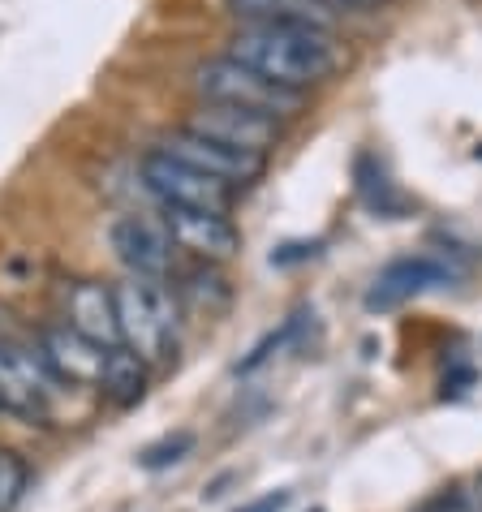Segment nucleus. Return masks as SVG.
Segmentation results:
<instances>
[{"label": "nucleus", "instance_id": "17", "mask_svg": "<svg viewBox=\"0 0 482 512\" xmlns=\"http://www.w3.org/2000/svg\"><path fill=\"white\" fill-rule=\"evenodd\" d=\"M190 448H194V435H190V431H177V435L160 439V444L143 448V457H138V465H143V469H168V465L186 461V457H190Z\"/></svg>", "mask_w": 482, "mask_h": 512}, {"label": "nucleus", "instance_id": "21", "mask_svg": "<svg viewBox=\"0 0 482 512\" xmlns=\"http://www.w3.org/2000/svg\"><path fill=\"white\" fill-rule=\"evenodd\" d=\"M315 5H323V9H366V5H375V0H315Z\"/></svg>", "mask_w": 482, "mask_h": 512}, {"label": "nucleus", "instance_id": "11", "mask_svg": "<svg viewBox=\"0 0 482 512\" xmlns=\"http://www.w3.org/2000/svg\"><path fill=\"white\" fill-rule=\"evenodd\" d=\"M39 358L48 362L56 383H69V388H99L108 349L61 323V327H48V332L39 336Z\"/></svg>", "mask_w": 482, "mask_h": 512}, {"label": "nucleus", "instance_id": "7", "mask_svg": "<svg viewBox=\"0 0 482 512\" xmlns=\"http://www.w3.org/2000/svg\"><path fill=\"white\" fill-rule=\"evenodd\" d=\"M160 151L173 155V160H181V164L198 168V173L224 181V186H233V190L254 186V181L267 173V155H250V151L224 147V142L194 134V130H186V125L173 130V134H164L160 138Z\"/></svg>", "mask_w": 482, "mask_h": 512}, {"label": "nucleus", "instance_id": "20", "mask_svg": "<svg viewBox=\"0 0 482 512\" xmlns=\"http://www.w3.org/2000/svg\"><path fill=\"white\" fill-rule=\"evenodd\" d=\"M289 500H293V491H267V495H259V500L241 504L237 512H285Z\"/></svg>", "mask_w": 482, "mask_h": 512}, {"label": "nucleus", "instance_id": "1", "mask_svg": "<svg viewBox=\"0 0 482 512\" xmlns=\"http://www.w3.org/2000/svg\"><path fill=\"white\" fill-rule=\"evenodd\" d=\"M224 56L302 95L319 82H332L349 65L332 31H306V26H241Z\"/></svg>", "mask_w": 482, "mask_h": 512}, {"label": "nucleus", "instance_id": "16", "mask_svg": "<svg viewBox=\"0 0 482 512\" xmlns=\"http://www.w3.org/2000/svg\"><path fill=\"white\" fill-rule=\"evenodd\" d=\"M26 487H31V469L18 452H5L0 448V512H13L22 504Z\"/></svg>", "mask_w": 482, "mask_h": 512}, {"label": "nucleus", "instance_id": "15", "mask_svg": "<svg viewBox=\"0 0 482 512\" xmlns=\"http://www.w3.org/2000/svg\"><path fill=\"white\" fill-rule=\"evenodd\" d=\"M358 194H362L366 207L379 211V216H388V220H396V216H401V211L409 207L405 194L384 177V168H379L371 155H362V160H358Z\"/></svg>", "mask_w": 482, "mask_h": 512}, {"label": "nucleus", "instance_id": "9", "mask_svg": "<svg viewBox=\"0 0 482 512\" xmlns=\"http://www.w3.org/2000/svg\"><path fill=\"white\" fill-rule=\"evenodd\" d=\"M112 241V254L121 259V267L130 276H143V280H164L173 272V237H168L164 220H151V216H117L108 229Z\"/></svg>", "mask_w": 482, "mask_h": 512}, {"label": "nucleus", "instance_id": "18", "mask_svg": "<svg viewBox=\"0 0 482 512\" xmlns=\"http://www.w3.org/2000/svg\"><path fill=\"white\" fill-rule=\"evenodd\" d=\"M297 327H302V315H293V319H285V327H280V332H272V336H267L263 340V345H254V353H250V358L246 362H241L237 366V371H254V366H263L267 358H272V353L276 349H285L289 345V340L297 336Z\"/></svg>", "mask_w": 482, "mask_h": 512}, {"label": "nucleus", "instance_id": "22", "mask_svg": "<svg viewBox=\"0 0 482 512\" xmlns=\"http://www.w3.org/2000/svg\"><path fill=\"white\" fill-rule=\"evenodd\" d=\"M470 495H474V508L482 512V474H478V482H474V487H470Z\"/></svg>", "mask_w": 482, "mask_h": 512}, {"label": "nucleus", "instance_id": "13", "mask_svg": "<svg viewBox=\"0 0 482 512\" xmlns=\"http://www.w3.org/2000/svg\"><path fill=\"white\" fill-rule=\"evenodd\" d=\"M241 26H306V31H332L336 13L315 0H224Z\"/></svg>", "mask_w": 482, "mask_h": 512}, {"label": "nucleus", "instance_id": "6", "mask_svg": "<svg viewBox=\"0 0 482 512\" xmlns=\"http://www.w3.org/2000/svg\"><path fill=\"white\" fill-rule=\"evenodd\" d=\"M56 375L39 349L22 340H0V409L18 414L26 422H48L56 405Z\"/></svg>", "mask_w": 482, "mask_h": 512}, {"label": "nucleus", "instance_id": "2", "mask_svg": "<svg viewBox=\"0 0 482 512\" xmlns=\"http://www.w3.org/2000/svg\"><path fill=\"white\" fill-rule=\"evenodd\" d=\"M117 293V327L121 345L138 353L147 366H164L177 353V297L164 280L125 276L112 284Z\"/></svg>", "mask_w": 482, "mask_h": 512}, {"label": "nucleus", "instance_id": "19", "mask_svg": "<svg viewBox=\"0 0 482 512\" xmlns=\"http://www.w3.org/2000/svg\"><path fill=\"white\" fill-rule=\"evenodd\" d=\"M418 512H478V508H474V495L470 491L448 487V491H435L431 500H422Z\"/></svg>", "mask_w": 482, "mask_h": 512}, {"label": "nucleus", "instance_id": "4", "mask_svg": "<svg viewBox=\"0 0 482 512\" xmlns=\"http://www.w3.org/2000/svg\"><path fill=\"white\" fill-rule=\"evenodd\" d=\"M138 177L143 186L160 198V207H190V211H216V216H229L237 190L224 186V181L198 173V168L173 160L160 147H151L143 160H138Z\"/></svg>", "mask_w": 482, "mask_h": 512}, {"label": "nucleus", "instance_id": "8", "mask_svg": "<svg viewBox=\"0 0 482 512\" xmlns=\"http://www.w3.org/2000/svg\"><path fill=\"white\" fill-rule=\"evenodd\" d=\"M186 130L203 134V138H216L224 147H237V151H250V155H272V147H280V121L263 117V112H250V108H229V104H207L198 99V108L190 112Z\"/></svg>", "mask_w": 482, "mask_h": 512}, {"label": "nucleus", "instance_id": "12", "mask_svg": "<svg viewBox=\"0 0 482 512\" xmlns=\"http://www.w3.org/2000/svg\"><path fill=\"white\" fill-rule=\"evenodd\" d=\"M65 327H74L78 336L95 340V345H121V327H117V293L99 280H74L61 297Z\"/></svg>", "mask_w": 482, "mask_h": 512}, {"label": "nucleus", "instance_id": "5", "mask_svg": "<svg viewBox=\"0 0 482 512\" xmlns=\"http://www.w3.org/2000/svg\"><path fill=\"white\" fill-rule=\"evenodd\" d=\"M457 280H465V267L457 259H448V254H405V259H392L371 280L362 302L371 315H388V310H401L422 293L452 289Z\"/></svg>", "mask_w": 482, "mask_h": 512}, {"label": "nucleus", "instance_id": "23", "mask_svg": "<svg viewBox=\"0 0 482 512\" xmlns=\"http://www.w3.org/2000/svg\"><path fill=\"white\" fill-rule=\"evenodd\" d=\"M474 155H478V160H482V142H478V151H474Z\"/></svg>", "mask_w": 482, "mask_h": 512}, {"label": "nucleus", "instance_id": "10", "mask_svg": "<svg viewBox=\"0 0 482 512\" xmlns=\"http://www.w3.org/2000/svg\"><path fill=\"white\" fill-rule=\"evenodd\" d=\"M164 229L177 250H190L203 263H229L241 250V233L229 216L216 211H190V207H164Z\"/></svg>", "mask_w": 482, "mask_h": 512}, {"label": "nucleus", "instance_id": "14", "mask_svg": "<svg viewBox=\"0 0 482 512\" xmlns=\"http://www.w3.org/2000/svg\"><path fill=\"white\" fill-rule=\"evenodd\" d=\"M147 371L151 366L138 358V353H130L125 345H112L108 349V362H104V379H99L95 392H104L112 405H138L147 396Z\"/></svg>", "mask_w": 482, "mask_h": 512}, {"label": "nucleus", "instance_id": "3", "mask_svg": "<svg viewBox=\"0 0 482 512\" xmlns=\"http://www.w3.org/2000/svg\"><path fill=\"white\" fill-rule=\"evenodd\" d=\"M194 91L198 99L207 104H229V108H250V112H263L272 121H285L297 117L306 108V95L302 91H289L280 82L254 74L250 65L233 61V56H211L194 69Z\"/></svg>", "mask_w": 482, "mask_h": 512}]
</instances>
